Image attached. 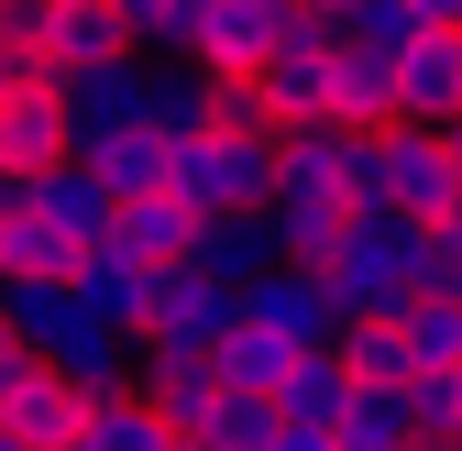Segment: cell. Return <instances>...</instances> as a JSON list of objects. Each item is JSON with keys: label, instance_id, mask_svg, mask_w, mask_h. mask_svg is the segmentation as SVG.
I'll list each match as a JSON object with an SVG mask.
<instances>
[{"label": "cell", "instance_id": "6da1fadb", "mask_svg": "<svg viewBox=\"0 0 462 451\" xmlns=\"http://www.w3.org/2000/svg\"><path fill=\"white\" fill-rule=\"evenodd\" d=\"M0 319L23 330L33 364H55L67 385H88V397H122L133 364H143V342L110 330V319H88V298L67 287V275H0Z\"/></svg>", "mask_w": 462, "mask_h": 451}, {"label": "cell", "instance_id": "7a4b0ae2", "mask_svg": "<svg viewBox=\"0 0 462 451\" xmlns=\"http://www.w3.org/2000/svg\"><path fill=\"white\" fill-rule=\"evenodd\" d=\"M99 243H110V198H99V177H88L78 154H67V165H44V177H23L12 275H78Z\"/></svg>", "mask_w": 462, "mask_h": 451}, {"label": "cell", "instance_id": "3957f363", "mask_svg": "<svg viewBox=\"0 0 462 451\" xmlns=\"http://www.w3.org/2000/svg\"><path fill=\"white\" fill-rule=\"evenodd\" d=\"M419 243H430V220H408V209H353V232L330 243V298H341V319H396L419 298Z\"/></svg>", "mask_w": 462, "mask_h": 451}, {"label": "cell", "instance_id": "277c9868", "mask_svg": "<svg viewBox=\"0 0 462 451\" xmlns=\"http://www.w3.org/2000/svg\"><path fill=\"white\" fill-rule=\"evenodd\" d=\"M353 209H408V220H451L462 188H451V143L430 122H385V133H353Z\"/></svg>", "mask_w": 462, "mask_h": 451}, {"label": "cell", "instance_id": "5b68a950", "mask_svg": "<svg viewBox=\"0 0 462 451\" xmlns=\"http://www.w3.org/2000/svg\"><path fill=\"white\" fill-rule=\"evenodd\" d=\"M188 220H231V209H264L275 198V143H243V133H188L177 143V177H165Z\"/></svg>", "mask_w": 462, "mask_h": 451}, {"label": "cell", "instance_id": "8992f818", "mask_svg": "<svg viewBox=\"0 0 462 451\" xmlns=\"http://www.w3.org/2000/svg\"><path fill=\"white\" fill-rule=\"evenodd\" d=\"M23 55H33V78H88V67H110V55H133V33H122V12L110 0H33V23H23Z\"/></svg>", "mask_w": 462, "mask_h": 451}, {"label": "cell", "instance_id": "52a82bcc", "mask_svg": "<svg viewBox=\"0 0 462 451\" xmlns=\"http://www.w3.org/2000/svg\"><path fill=\"white\" fill-rule=\"evenodd\" d=\"M243 319L275 330L286 353H330V342H341V298H330L319 264H264L254 287H243Z\"/></svg>", "mask_w": 462, "mask_h": 451}, {"label": "cell", "instance_id": "ba28073f", "mask_svg": "<svg viewBox=\"0 0 462 451\" xmlns=\"http://www.w3.org/2000/svg\"><path fill=\"white\" fill-rule=\"evenodd\" d=\"M298 33H309V0H209V33H199L188 67H209V78H264V55L298 44Z\"/></svg>", "mask_w": 462, "mask_h": 451}, {"label": "cell", "instance_id": "9c48e42d", "mask_svg": "<svg viewBox=\"0 0 462 451\" xmlns=\"http://www.w3.org/2000/svg\"><path fill=\"white\" fill-rule=\"evenodd\" d=\"M264 209H353V133H341V122H286L275 133V198Z\"/></svg>", "mask_w": 462, "mask_h": 451}, {"label": "cell", "instance_id": "30bf717a", "mask_svg": "<svg viewBox=\"0 0 462 451\" xmlns=\"http://www.w3.org/2000/svg\"><path fill=\"white\" fill-rule=\"evenodd\" d=\"M231 319H243V298H231V287H209V275H188V264H165L133 342H154V353H220Z\"/></svg>", "mask_w": 462, "mask_h": 451}, {"label": "cell", "instance_id": "8fae6325", "mask_svg": "<svg viewBox=\"0 0 462 451\" xmlns=\"http://www.w3.org/2000/svg\"><path fill=\"white\" fill-rule=\"evenodd\" d=\"M78 154V122H67V88L55 78H23V88H0V177H44V165H67Z\"/></svg>", "mask_w": 462, "mask_h": 451}, {"label": "cell", "instance_id": "7c38bea8", "mask_svg": "<svg viewBox=\"0 0 462 451\" xmlns=\"http://www.w3.org/2000/svg\"><path fill=\"white\" fill-rule=\"evenodd\" d=\"M396 122H462V23H419L396 44Z\"/></svg>", "mask_w": 462, "mask_h": 451}, {"label": "cell", "instance_id": "4fadbf2b", "mask_svg": "<svg viewBox=\"0 0 462 451\" xmlns=\"http://www.w3.org/2000/svg\"><path fill=\"white\" fill-rule=\"evenodd\" d=\"M0 429H12L23 451H67L88 429V385H67L55 364H23L12 385H0Z\"/></svg>", "mask_w": 462, "mask_h": 451}, {"label": "cell", "instance_id": "5bb4252c", "mask_svg": "<svg viewBox=\"0 0 462 451\" xmlns=\"http://www.w3.org/2000/svg\"><path fill=\"white\" fill-rule=\"evenodd\" d=\"M330 122L341 133H385L396 122V44H353L330 23Z\"/></svg>", "mask_w": 462, "mask_h": 451}, {"label": "cell", "instance_id": "9a60e30c", "mask_svg": "<svg viewBox=\"0 0 462 451\" xmlns=\"http://www.w3.org/2000/svg\"><path fill=\"white\" fill-rule=\"evenodd\" d=\"M143 99H154V55H110V67L67 78V122H78V143H99V133H143Z\"/></svg>", "mask_w": 462, "mask_h": 451}, {"label": "cell", "instance_id": "2e32d148", "mask_svg": "<svg viewBox=\"0 0 462 451\" xmlns=\"http://www.w3.org/2000/svg\"><path fill=\"white\" fill-rule=\"evenodd\" d=\"M264 264H286L264 209H231V220H199V232H188V275H209V287H231V298H243Z\"/></svg>", "mask_w": 462, "mask_h": 451}, {"label": "cell", "instance_id": "e0dca14e", "mask_svg": "<svg viewBox=\"0 0 462 451\" xmlns=\"http://www.w3.org/2000/svg\"><path fill=\"white\" fill-rule=\"evenodd\" d=\"M78 165L99 177V198L122 209V198H165V177H177V143H165V133H99V143H78Z\"/></svg>", "mask_w": 462, "mask_h": 451}, {"label": "cell", "instance_id": "ac0fdd59", "mask_svg": "<svg viewBox=\"0 0 462 451\" xmlns=\"http://www.w3.org/2000/svg\"><path fill=\"white\" fill-rule=\"evenodd\" d=\"M133 397H143L165 429H199V408L220 397V353H154V342H143V364H133Z\"/></svg>", "mask_w": 462, "mask_h": 451}, {"label": "cell", "instance_id": "d6986e66", "mask_svg": "<svg viewBox=\"0 0 462 451\" xmlns=\"http://www.w3.org/2000/svg\"><path fill=\"white\" fill-rule=\"evenodd\" d=\"M264 99H275V122H330V23L264 55Z\"/></svg>", "mask_w": 462, "mask_h": 451}, {"label": "cell", "instance_id": "ffe728a7", "mask_svg": "<svg viewBox=\"0 0 462 451\" xmlns=\"http://www.w3.org/2000/svg\"><path fill=\"white\" fill-rule=\"evenodd\" d=\"M154 275L165 264H143V253H122V243H99L67 287L88 298V319H110V330H143V308H154Z\"/></svg>", "mask_w": 462, "mask_h": 451}, {"label": "cell", "instance_id": "44dd1931", "mask_svg": "<svg viewBox=\"0 0 462 451\" xmlns=\"http://www.w3.org/2000/svg\"><path fill=\"white\" fill-rule=\"evenodd\" d=\"M341 374H353V397H396V385H408L419 364H408V330L396 319H341Z\"/></svg>", "mask_w": 462, "mask_h": 451}, {"label": "cell", "instance_id": "7402d4cb", "mask_svg": "<svg viewBox=\"0 0 462 451\" xmlns=\"http://www.w3.org/2000/svg\"><path fill=\"white\" fill-rule=\"evenodd\" d=\"M341 408H353L341 353H298V364L275 374V419H298V429H341Z\"/></svg>", "mask_w": 462, "mask_h": 451}, {"label": "cell", "instance_id": "603a6c76", "mask_svg": "<svg viewBox=\"0 0 462 451\" xmlns=\"http://www.w3.org/2000/svg\"><path fill=\"white\" fill-rule=\"evenodd\" d=\"M275 429H286V419H275V397H254V385H220V397L199 408V429H188V440H199V451H264Z\"/></svg>", "mask_w": 462, "mask_h": 451}, {"label": "cell", "instance_id": "cb8c5ba5", "mask_svg": "<svg viewBox=\"0 0 462 451\" xmlns=\"http://www.w3.org/2000/svg\"><path fill=\"white\" fill-rule=\"evenodd\" d=\"M188 232H199V220L177 198H122V209H110V243L143 253V264H188Z\"/></svg>", "mask_w": 462, "mask_h": 451}, {"label": "cell", "instance_id": "d4e9b609", "mask_svg": "<svg viewBox=\"0 0 462 451\" xmlns=\"http://www.w3.org/2000/svg\"><path fill=\"white\" fill-rule=\"evenodd\" d=\"M165 440H177V429H165L133 385H122V397H88V429H78L67 451H165Z\"/></svg>", "mask_w": 462, "mask_h": 451}, {"label": "cell", "instance_id": "484cf974", "mask_svg": "<svg viewBox=\"0 0 462 451\" xmlns=\"http://www.w3.org/2000/svg\"><path fill=\"white\" fill-rule=\"evenodd\" d=\"M330 440H341V451H419V419H408V385H396V397H353Z\"/></svg>", "mask_w": 462, "mask_h": 451}, {"label": "cell", "instance_id": "4316f807", "mask_svg": "<svg viewBox=\"0 0 462 451\" xmlns=\"http://www.w3.org/2000/svg\"><path fill=\"white\" fill-rule=\"evenodd\" d=\"M396 330H408V364H419V374L462 364V298H408V308H396Z\"/></svg>", "mask_w": 462, "mask_h": 451}, {"label": "cell", "instance_id": "83f0119b", "mask_svg": "<svg viewBox=\"0 0 462 451\" xmlns=\"http://www.w3.org/2000/svg\"><path fill=\"white\" fill-rule=\"evenodd\" d=\"M408 419H419V451H451V440H462V364L408 374Z\"/></svg>", "mask_w": 462, "mask_h": 451}, {"label": "cell", "instance_id": "f1b7e54d", "mask_svg": "<svg viewBox=\"0 0 462 451\" xmlns=\"http://www.w3.org/2000/svg\"><path fill=\"white\" fill-rule=\"evenodd\" d=\"M298 364L275 342V330H254V319H231V342H220V385H254V397H275V374Z\"/></svg>", "mask_w": 462, "mask_h": 451}, {"label": "cell", "instance_id": "f546056e", "mask_svg": "<svg viewBox=\"0 0 462 451\" xmlns=\"http://www.w3.org/2000/svg\"><path fill=\"white\" fill-rule=\"evenodd\" d=\"M209 133H243V143H275L286 122H275L264 78H209Z\"/></svg>", "mask_w": 462, "mask_h": 451}, {"label": "cell", "instance_id": "4dcf8cb0", "mask_svg": "<svg viewBox=\"0 0 462 451\" xmlns=\"http://www.w3.org/2000/svg\"><path fill=\"white\" fill-rule=\"evenodd\" d=\"M419 298H462V232L451 220H430V243H419Z\"/></svg>", "mask_w": 462, "mask_h": 451}, {"label": "cell", "instance_id": "1f68e13d", "mask_svg": "<svg viewBox=\"0 0 462 451\" xmlns=\"http://www.w3.org/2000/svg\"><path fill=\"white\" fill-rule=\"evenodd\" d=\"M341 33H353V44H408L419 12H408V0H353V12H341Z\"/></svg>", "mask_w": 462, "mask_h": 451}, {"label": "cell", "instance_id": "d6a6232c", "mask_svg": "<svg viewBox=\"0 0 462 451\" xmlns=\"http://www.w3.org/2000/svg\"><path fill=\"white\" fill-rule=\"evenodd\" d=\"M110 12H122L133 55H165V33H177V0H110Z\"/></svg>", "mask_w": 462, "mask_h": 451}, {"label": "cell", "instance_id": "836d02e7", "mask_svg": "<svg viewBox=\"0 0 462 451\" xmlns=\"http://www.w3.org/2000/svg\"><path fill=\"white\" fill-rule=\"evenodd\" d=\"M23 78H33V55H23V33H12V23H0V88H23Z\"/></svg>", "mask_w": 462, "mask_h": 451}, {"label": "cell", "instance_id": "e575fe53", "mask_svg": "<svg viewBox=\"0 0 462 451\" xmlns=\"http://www.w3.org/2000/svg\"><path fill=\"white\" fill-rule=\"evenodd\" d=\"M264 451H341V440H330V429H298V419H286V429H275Z\"/></svg>", "mask_w": 462, "mask_h": 451}, {"label": "cell", "instance_id": "d590c367", "mask_svg": "<svg viewBox=\"0 0 462 451\" xmlns=\"http://www.w3.org/2000/svg\"><path fill=\"white\" fill-rule=\"evenodd\" d=\"M12 220H23V188L0 177V275H12Z\"/></svg>", "mask_w": 462, "mask_h": 451}, {"label": "cell", "instance_id": "8d00e7d4", "mask_svg": "<svg viewBox=\"0 0 462 451\" xmlns=\"http://www.w3.org/2000/svg\"><path fill=\"white\" fill-rule=\"evenodd\" d=\"M23 364H33V353H23V330H12V319H0V385H12Z\"/></svg>", "mask_w": 462, "mask_h": 451}, {"label": "cell", "instance_id": "74e56055", "mask_svg": "<svg viewBox=\"0 0 462 451\" xmlns=\"http://www.w3.org/2000/svg\"><path fill=\"white\" fill-rule=\"evenodd\" d=\"M408 12H419V23H462V0H408Z\"/></svg>", "mask_w": 462, "mask_h": 451}, {"label": "cell", "instance_id": "f35d334b", "mask_svg": "<svg viewBox=\"0 0 462 451\" xmlns=\"http://www.w3.org/2000/svg\"><path fill=\"white\" fill-rule=\"evenodd\" d=\"M440 143H451V188H462V122H440Z\"/></svg>", "mask_w": 462, "mask_h": 451}, {"label": "cell", "instance_id": "ab89813d", "mask_svg": "<svg viewBox=\"0 0 462 451\" xmlns=\"http://www.w3.org/2000/svg\"><path fill=\"white\" fill-rule=\"evenodd\" d=\"M341 12H353V0H309V23H341Z\"/></svg>", "mask_w": 462, "mask_h": 451}, {"label": "cell", "instance_id": "60d3db41", "mask_svg": "<svg viewBox=\"0 0 462 451\" xmlns=\"http://www.w3.org/2000/svg\"><path fill=\"white\" fill-rule=\"evenodd\" d=\"M0 23H12V33H23V23H33V0H0Z\"/></svg>", "mask_w": 462, "mask_h": 451}, {"label": "cell", "instance_id": "b9f144b4", "mask_svg": "<svg viewBox=\"0 0 462 451\" xmlns=\"http://www.w3.org/2000/svg\"><path fill=\"white\" fill-rule=\"evenodd\" d=\"M165 451H199V440H188V429H177V440H165Z\"/></svg>", "mask_w": 462, "mask_h": 451}, {"label": "cell", "instance_id": "7bdbcfd3", "mask_svg": "<svg viewBox=\"0 0 462 451\" xmlns=\"http://www.w3.org/2000/svg\"><path fill=\"white\" fill-rule=\"evenodd\" d=\"M0 451H23V440H12V429H0Z\"/></svg>", "mask_w": 462, "mask_h": 451}, {"label": "cell", "instance_id": "ee69618b", "mask_svg": "<svg viewBox=\"0 0 462 451\" xmlns=\"http://www.w3.org/2000/svg\"><path fill=\"white\" fill-rule=\"evenodd\" d=\"M451 232H462V209H451Z\"/></svg>", "mask_w": 462, "mask_h": 451}, {"label": "cell", "instance_id": "f6af8a7d", "mask_svg": "<svg viewBox=\"0 0 462 451\" xmlns=\"http://www.w3.org/2000/svg\"><path fill=\"white\" fill-rule=\"evenodd\" d=\"M451 451H462V440H451Z\"/></svg>", "mask_w": 462, "mask_h": 451}]
</instances>
